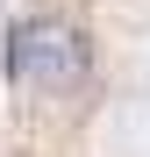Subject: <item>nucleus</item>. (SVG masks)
Listing matches in <instances>:
<instances>
[{"mask_svg":"<svg viewBox=\"0 0 150 157\" xmlns=\"http://www.w3.org/2000/svg\"><path fill=\"white\" fill-rule=\"evenodd\" d=\"M7 71L21 93H79L86 71H93V50L86 36L57 14H36V21H14L7 29Z\"/></svg>","mask_w":150,"mask_h":157,"instance_id":"obj_1","label":"nucleus"}]
</instances>
